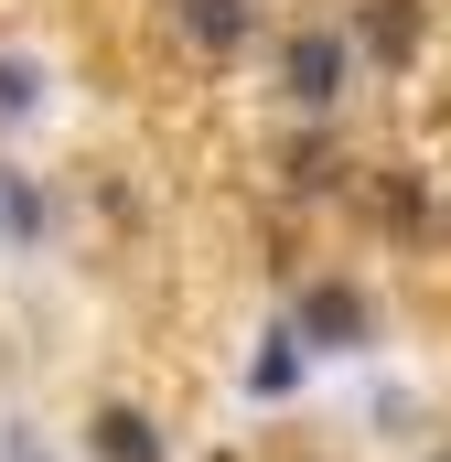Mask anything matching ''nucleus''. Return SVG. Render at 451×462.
<instances>
[{
  "instance_id": "nucleus-1",
  "label": "nucleus",
  "mask_w": 451,
  "mask_h": 462,
  "mask_svg": "<svg viewBox=\"0 0 451 462\" xmlns=\"http://www.w3.org/2000/svg\"><path fill=\"white\" fill-rule=\"evenodd\" d=\"M280 76H290V97H301V108H334V87H344V43H334V32H290Z\"/></svg>"
},
{
  "instance_id": "nucleus-2",
  "label": "nucleus",
  "mask_w": 451,
  "mask_h": 462,
  "mask_svg": "<svg viewBox=\"0 0 451 462\" xmlns=\"http://www.w3.org/2000/svg\"><path fill=\"white\" fill-rule=\"evenodd\" d=\"M301 334H312V345H365V301H354V291H344V280H312V291H301Z\"/></svg>"
},
{
  "instance_id": "nucleus-3",
  "label": "nucleus",
  "mask_w": 451,
  "mask_h": 462,
  "mask_svg": "<svg viewBox=\"0 0 451 462\" xmlns=\"http://www.w3.org/2000/svg\"><path fill=\"white\" fill-rule=\"evenodd\" d=\"M365 43H376L387 65H409V54H419V0H365Z\"/></svg>"
},
{
  "instance_id": "nucleus-4",
  "label": "nucleus",
  "mask_w": 451,
  "mask_h": 462,
  "mask_svg": "<svg viewBox=\"0 0 451 462\" xmlns=\"http://www.w3.org/2000/svg\"><path fill=\"white\" fill-rule=\"evenodd\" d=\"M97 462H161L151 420H140V409H97Z\"/></svg>"
},
{
  "instance_id": "nucleus-5",
  "label": "nucleus",
  "mask_w": 451,
  "mask_h": 462,
  "mask_svg": "<svg viewBox=\"0 0 451 462\" xmlns=\"http://www.w3.org/2000/svg\"><path fill=\"white\" fill-rule=\"evenodd\" d=\"M183 32H194V43H236V32H247V0H183Z\"/></svg>"
},
{
  "instance_id": "nucleus-6",
  "label": "nucleus",
  "mask_w": 451,
  "mask_h": 462,
  "mask_svg": "<svg viewBox=\"0 0 451 462\" xmlns=\"http://www.w3.org/2000/svg\"><path fill=\"white\" fill-rule=\"evenodd\" d=\"M32 97H43V76L22 54H0V118H32Z\"/></svg>"
}]
</instances>
